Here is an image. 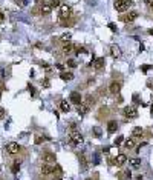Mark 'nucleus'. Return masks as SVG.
I'll return each instance as SVG.
<instances>
[{
	"label": "nucleus",
	"instance_id": "1",
	"mask_svg": "<svg viewBox=\"0 0 153 180\" xmlns=\"http://www.w3.org/2000/svg\"><path fill=\"white\" fill-rule=\"evenodd\" d=\"M130 6H132V0H115V3H113V8L118 12L129 11Z\"/></svg>",
	"mask_w": 153,
	"mask_h": 180
},
{
	"label": "nucleus",
	"instance_id": "2",
	"mask_svg": "<svg viewBox=\"0 0 153 180\" xmlns=\"http://www.w3.org/2000/svg\"><path fill=\"white\" fill-rule=\"evenodd\" d=\"M70 14H72V8H70L69 5H61V6L58 8V19H60V20L69 19Z\"/></svg>",
	"mask_w": 153,
	"mask_h": 180
},
{
	"label": "nucleus",
	"instance_id": "3",
	"mask_svg": "<svg viewBox=\"0 0 153 180\" xmlns=\"http://www.w3.org/2000/svg\"><path fill=\"white\" fill-rule=\"evenodd\" d=\"M123 112H124V115L127 117L129 120H133V119H136V117H138V109H136V106H135V105L125 106L123 109Z\"/></svg>",
	"mask_w": 153,
	"mask_h": 180
},
{
	"label": "nucleus",
	"instance_id": "4",
	"mask_svg": "<svg viewBox=\"0 0 153 180\" xmlns=\"http://www.w3.org/2000/svg\"><path fill=\"white\" fill-rule=\"evenodd\" d=\"M69 142L72 143V145H81V143L84 142V139L78 131H70L69 132Z\"/></svg>",
	"mask_w": 153,
	"mask_h": 180
},
{
	"label": "nucleus",
	"instance_id": "5",
	"mask_svg": "<svg viewBox=\"0 0 153 180\" xmlns=\"http://www.w3.org/2000/svg\"><path fill=\"white\" fill-rule=\"evenodd\" d=\"M138 15H139L138 11H133V10H132V11H129L127 14H121V15H120V20L124 22V23H130V22H133V20H136Z\"/></svg>",
	"mask_w": 153,
	"mask_h": 180
},
{
	"label": "nucleus",
	"instance_id": "6",
	"mask_svg": "<svg viewBox=\"0 0 153 180\" xmlns=\"http://www.w3.org/2000/svg\"><path fill=\"white\" fill-rule=\"evenodd\" d=\"M120 91H121V82L120 80H112L110 86H109V93L112 96H116V94H120Z\"/></svg>",
	"mask_w": 153,
	"mask_h": 180
},
{
	"label": "nucleus",
	"instance_id": "7",
	"mask_svg": "<svg viewBox=\"0 0 153 180\" xmlns=\"http://www.w3.org/2000/svg\"><path fill=\"white\" fill-rule=\"evenodd\" d=\"M6 151L9 152L11 156H15V154H19V151H20V145L17 142H11L6 145Z\"/></svg>",
	"mask_w": 153,
	"mask_h": 180
},
{
	"label": "nucleus",
	"instance_id": "8",
	"mask_svg": "<svg viewBox=\"0 0 153 180\" xmlns=\"http://www.w3.org/2000/svg\"><path fill=\"white\" fill-rule=\"evenodd\" d=\"M41 159H43V163H49V165L55 163V160H57L55 154H52V152H46V154H43Z\"/></svg>",
	"mask_w": 153,
	"mask_h": 180
},
{
	"label": "nucleus",
	"instance_id": "9",
	"mask_svg": "<svg viewBox=\"0 0 153 180\" xmlns=\"http://www.w3.org/2000/svg\"><path fill=\"white\" fill-rule=\"evenodd\" d=\"M81 100H83V97H81V94H80L78 91H72L70 93V102L74 105H80Z\"/></svg>",
	"mask_w": 153,
	"mask_h": 180
},
{
	"label": "nucleus",
	"instance_id": "10",
	"mask_svg": "<svg viewBox=\"0 0 153 180\" xmlns=\"http://www.w3.org/2000/svg\"><path fill=\"white\" fill-rule=\"evenodd\" d=\"M125 162H127V156H125V154H118V156H116V159L113 160V163L120 168V166H123L125 163Z\"/></svg>",
	"mask_w": 153,
	"mask_h": 180
},
{
	"label": "nucleus",
	"instance_id": "11",
	"mask_svg": "<svg viewBox=\"0 0 153 180\" xmlns=\"http://www.w3.org/2000/svg\"><path fill=\"white\" fill-rule=\"evenodd\" d=\"M41 174H44V176L54 174V165H49V163H43V166H41Z\"/></svg>",
	"mask_w": 153,
	"mask_h": 180
},
{
	"label": "nucleus",
	"instance_id": "12",
	"mask_svg": "<svg viewBox=\"0 0 153 180\" xmlns=\"http://www.w3.org/2000/svg\"><path fill=\"white\" fill-rule=\"evenodd\" d=\"M77 111H78L80 115H86L89 111H91V106H87L86 103H80L78 108H77Z\"/></svg>",
	"mask_w": 153,
	"mask_h": 180
},
{
	"label": "nucleus",
	"instance_id": "13",
	"mask_svg": "<svg viewBox=\"0 0 153 180\" xmlns=\"http://www.w3.org/2000/svg\"><path fill=\"white\" fill-rule=\"evenodd\" d=\"M78 160H80V165H81V169H87L89 168V162H87V157L86 154H78Z\"/></svg>",
	"mask_w": 153,
	"mask_h": 180
},
{
	"label": "nucleus",
	"instance_id": "14",
	"mask_svg": "<svg viewBox=\"0 0 153 180\" xmlns=\"http://www.w3.org/2000/svg\"><path fill=\"white\" fill-rule=\"evenodd\" d=\"M116 129H118V123H116V120H109V123H107V132L113 134V132H116Z\"/></svg>",
	"mask_w": 153,
	"mask_h": 180
},
{
	"label": "nucleus",
	"instance_id": "15",
	"mask_svg": "<svg viewBox=\"0 0 153 180\" xmlns=\"http://www.w3.org/2000/svg\"><path fill=\"white\" fill-rule=\"evenodd\" d=\"M94 66H95V69H96V71H101V69L106 66V60H104V57L96 59V60L94 62Z\"/></svg>",
	"mask_w": 153,
	"mask_h": 180
},
{
	"label": "nucleus",
	"instance_id": "16",
	"mask_svg": "<svg viewBox=\"0 0 153 180\" xmlns=\"http://www.w3.org/2000/svg\"><path fill=\"white\" fill-rule=\"evenodd\" d=\"M60 109L63 111V112H69L70 111V105H69V102L67 100H60Z\"/></svg>",
	"mask_w": 153,
	"mask_h": 180
},
{
	"label": "nucleus",
	"instance_id": "17",
	"mask_svg": "<svg viewBox=\"0 0 153 180\" xmlns=\"http://www.w3.org/2000/svg\"><path fill=\"white\" fill-rule=\"evenodd\" d=\"M110 52H112V56H113L115 59L121 57V49L116 46V45H112V46H110Z\"/></svg>",
	"mask_w": 153,
	"mask_h": 180
},
{
	"label": "nucleus",
	"instance_id": "18",
	"mask_svg": "<svg viewBox=\"0 0 153 180\" xmlns=\"http://www.w3.org/2000/svg\"><path fill=\"white\" fill-rule=\"evenodd\" d=\"M130 177H132V173H130L129 169H124L123 173L118 174V179H120V180H129Z\"/></svg>",
	"mask_w": 153,
	"mask_h": 180
},
{
	"label": "nucleus",
	"instance_id": "19",
	"mask_svg": "<svg viewBox=\"0 0 153 180\" xmlns=\"http://www.w3.org/2000/svg\"><path fill=\"white\" fill-rule=\"evenodd\" d=\"M60 79L65 80V82H69V80H74V74H72V73H65V71H63V73L60 74Z\"/></svg>",
	"mask_w": 153,
	"mask_h": 180
},
{
	"label": "nucleus",
	"instance_id": "20",
	"mask_svg": "<svg viewBox=\"0 0 153 180\" xmlns=\"http://www.w3.org/2000/svg\"><path fill=\"white\" fill-rule=\"evenodd\" d=\"M72 49H74V45H72L70 42L63 43V52H65V54H70V52H72Z\"/></svg>",
	"mask_w": 153,
	"mask_h": 180
},
{
	"label": "nucleus",
	"instance_id": "21",
	"mask_svg": "<svg viewBox=\"0 0 153 180\" xmlns=\"http://www.w3.org/2000/svg\"><path fill=\"white\" fill-rule=\"evenodd\" d=\"M135 145H136V143H135V140H133V139H127V140H124V146L127 148V149H133V148H135Z\"/></svg>",
	"mask_w": 153,
	"mask_h": 180
},
{
	"label": "nucleus",
	"instance_id": "22",
	"mask_svg": "<svg viewBox=\"0 0 153 180\" xmlns=\"http://www.w3.org/2000/svg\"><path fill=\"white\" fill-rule=\"evenodd\" d=\"M132 132H133V136H135V137H142V134H144V129H142L141 126H135Z\"/></svg>",
	"mask_w": 153,
	"mask_h": 180
},
{
	"label": "nucleus",
	"instance_id": "23",
	"mask_svg": "<svg viewBox=\"0 0 153 180\" xmlns=\"http://www.w3.org/2000/svg\"><path fill=\"white\" fill-rule=\"evenodd\" d=\"M44 140H46V137H44L43 134H37V136H35V139H34V143H35V145H41Z\"/></svg>",
	"mask_w": 153,
	"mask_h": 180
},
{
	"label": "nucleus",
	"instance_id": "24",
	"mask_svg": "<svg viewBox=\"0 0 153 180\" xmlns=\"http://www.w3.org/2000/svg\"><path fill=\"white\" fill-rule=\"evenodd\" d=\"M20 171V162H14V163L11 165V173L12 174H17Z\"/></svg>",
	"mask_w": 153,
	"mask_h": 180
},
{
	"label": "nucleus",
	"instance_id": "25",
	"mask_svg": "<svg viewBox=\"0 0 153 180\" xmlns=\"http://www.w3.org/2000/svg\"><path fill=\"white\" fill-rule=\"evenodd\" d=\"M129 163H130V166H133V168H139V166H141V159H130Z\"/></svg>",
	"mask_w": 153,
	"mask_h": 180
},
{
	"label": "nucleus",
	"instance_id": "26",
	"mask_svg": "<svg viewBox=\"0 0 153 180\" xmlns=\"http://www.w3.org/2000/svg\"><path fill=\"white\" fill-rule=\"evenodd\" d=\"M38 8H40V15H46L52 11V8H49V6H38Z\"/></svg>",
	"mask_w": 153,
	"mask_h": 180
},
{
	"label": "nucleus",
	"instance_id": "27",
	"mask_svg": "<svg viewBox=\"0 0 153 180\" xmlns=\"http://www.w3.org/2000/svg\"><path fill=\"white\" fill-rule=\"evenodd\" d=\"M123 142H124V136H118V137L113 140V145H115V146H120Z\"/></svg>",
	"mask_w": 153,
	"mask_h": 180
},
{
	"label": "nucleus",
	"instance_id": "28",
	"mask_svg": "<svg viewBox=\"0 0 153 180\" xmlns=\"http://www.w3.org/2000/svg\"><path fill=\"white\" fill-rule=\"evenodd\" d=\"M69 22H60L61 26H72V25H75V19H67Z\"/></svg>",
	"mask_w": 153,
	"mask_h": 180
},
{
	"label": "nucleus",
	"instance_id": "29",
	"mask_svg": "<svg viewBox=\"0 0 153 180\" xmlns=\"http://www.w3.org/2000/svg\"><path fill=\"white\" fill-rule=\"evenodd\" d=\"M70 37H72V35H70L69 32H66V34H63V35H61L60 39H61V42H65V43H67V42L70 40Z\"/></svg>",
	"mask_w": 153,
	"mask_h": 180
},
{
	"label": "nucleus",
	"instance_id": "30",
	"mask_svg": "<svg viewBox=\"0 0 153 180\" xmlns=\"http://www.w3.org/2000/svg\"><path fill=\"white\" fill-rule=\"evenodd\" d=\"M41 86L43 88H51V82H49V79H41Z\"/></svg>",
	"mask_w": 153,
	"mask_h": 180
},
{
	"label": "nucleus",
	"instance_id": "31",
	"mask_svg": "<svg viewBox=\"0 0 153 180\" xmlns=\"http://www.w3.org/2000/svg\"><path fill=\"white\" fill-rule=\"evenodd\" d=\"M52 2H54V0H41V5L40 6H52Z\"/></svg>",
	"mask_w": 153,
	"mask_h": 180
},
{
	"label": "nucleus",
	"instance_id": "32",
	"mask_svg": "<svg viewBox=\"0 0 153 180\" xmlns=\"http://www.w3.org/2000/svg\"><path fill=\"white\" fill-rule=\"evenodd\" d=\"M92 131H94V136H95V137H101V129L98 128V126H95Z\"/></svg>",
	"mask_w": 153,
	"mask_h": 180
},
{
	"label": "nucleus",
	"instance_id": "33",
	"mask_svg": "<svg viewBox=\"0 0 153 180\" xmlns=\"http://www.w3.org/2000/svg\"><path fill=\"white\" fill-rule=\"evenodd\" d=\"M150 68H152L150 65H141V68H139V69L142 71V73H147V71H149Z\"/></svg>",
	"mask_w": 153,
	"mask_h": 180
},
{
	"label": "nucleus",
	"instance_id": "34",
	"mask_svg": "<svg viewBox=\"0 0 153 180\" xmlns=\"http://www.w3.org/2000/svg\"><path fill=\"white\" fill-rule=\"evenodd\" d=\"M67 66L75 68V66H77V62H75V60H67Z\"/></svg>",
	"mask_w": 153,
	"mask_h": 180
},
{
	"label": "nucleus",
	"instance_id": "35",
	"mask_svg": "<svg viewBox=\"0 0 153 180\" xmlns=\"http://www.w3.org/2000/svg\"><path fill=\"white\" fill-rule=\"evenodd\" d=\"M5 115H6V111L3 109L2 106H0V120H2V119H5Z\"/></svg>",
	"mask_w": 153,
	"mask_h": 180
},
{
	"label": "nucleus",
	"instance_id": "36",
	"mask_svg": "<svg viewBox=\"0 0 153 180\" xmlns=\"http://www.w3.org/2000/svg\"><path fill=\"white\" fill-rule=\"evenodd\" d=\"M133 102H135V103H138V102H139V97H138V94H133Z\"/></svg>",
	"mask_w": 153,
	"mask_h": 180
},
{
	"label": "nucleus",
	"instance_id": "37",
	"mask_svg": "<svg viewBox=\"0 0 153 180\" xmlns=\"http://www.w3.org/2000/svg\"><path fill=\"white\" fill-rule=\"evenodd\" d=\"M109 28H110V29H112L113 32H116V26H115L113 23H109Z\"/></svg>",
	"mask_w": 153,
	"mask_h": 180
},
{
	"label": "nucleus",
	"instance_id": "38",
	"mask_svg": "<svg viewBox=\"0 0 153 180\" xmlns=\"http://www.w3.org/2000/svg\"><path fill=\"white\" fill-rule=\"evenodd\" d=\"M147 88L153 89V80H149V82H147Z\"/></svg>",
	"mask_w": 153,
	"mask_h": 180
},
{
	"label": "nucleus",
	"instance_id": "39",
	"mask_svg": "<svg viewBox=\"0 0 153 180\" xmlns=\"http://www.w3.org/2000/svg\"><path fill=\"white\" fill-rule=\"evenodd\" d=\"M5 22V15H3V12H0V25H2Z\"/></svg>",
	"mask_w": 153,
	"mask_h": 180
},
{
	"label": "nucleus",
	"instance_id": "40",
	"mask_svg": "<svg viewBox=\"0 0 153 180\" xmlns=\"http://www.w3.org/2000/svg\"><path fill=\"white\" fill-rule=\"evenodd\" d=\"M28 89H29V91L32 93V96L35 94V89H34V86H32V85H29V86H28Z\"/></svg>",
	"mask_w": 153,
	"mask_h": 180
},
{
	"label": "nucleus",
	"instance_id": "41",
	"mask_svg": "<svg viewBox=\"0 0 153 180\" xmlns=\"http://www.w3.org/2000/svg\"><path fill=\"white\" fill-rule=\"evenodd\" d=\"M144 2H146L149 6H152V8H153V0H144Z\"/></svg>",
	"mask_w": 153,
	"mask_h": 180
},
{
	"label": "nucleus",
	"instance_id": "42",
	"mask_svg": "<svg viewBox=\"0 0 153 180\" xmlns=\"http://www.w3.org/2000/svg\"><path fill=\"white\" fill-rule=\"evenodd\" d=\"M135 180H144V177L139 174V176H136V177H135Z\"/></svg>",
	"mask_w": 153,
	"mask_h": 180
},
{
	"label": "nucleus",
	"instance_id": "43",
	"mask_svg": "<svg viewBox=\"0 0 153 180\" xmlns=\"http://www.w3.org/2000/svg\"><path fill=\"white\" fill-rule=\"evenodd\" d=\"M149 34H150V35H153V29H149Z\"/></svg>",
	"mask_w": 153,
	"mask_h": 180
},
{
	"label": "nucleus",
	"instance_id": "44",
	"mask_svg": "<svg viewBox=\"0 0 153 180\" xmlns=\"http://www.w3.org/2000/svg\"><path fill=\"white\" fill-rule=\"evenodd\" d=\"M150 112H152V115H153V105H152V108H150Z\"/></svg>",
	"mask_w": 153,
	"mask_h": 180
},
{
	"label": "nucleus",
	"instance_id": "45",
	"mask_svg": "<svg viewBox=\"0 0 153 180\" xmlns=\"http://www.w3.org/2000/svg\"><path fill=\"white\" fill-rule=\"evenodd\" d=\"M54 180H63L61 177H55V179H54Z\"/></svg>",
	"mask_w": 153,
	"mask_h": 180
},
{
	"label": "nucleus",
	"instance_id": "46",
	"mask_svg": "<svg viewBox=\"0 0 153 180\" xmlns=\"http://www.w3.org/2000/svg\"><path fill=\"white\" fill-rule=\"evenodd\" d=\"M86 180H92V179H86Z\"/></svg>",
	"mask_w": 153,
	"mask_h": 180
},
{
	"label": "nucleus",
	"instance_id": "47",
	"mask_svg": "<svg viewBox=\"0 0 153 180\" xmlns=\"http://www.w3.org/2000/svg\"><path fill=\"white\" fill-rule=\"evenodd\" d=\"M0 98H2V94H0Z\"/></svg>",
	"mask_w": 153,
	"mask_h": 180
},
{
	"label": "nucleus",
	"instance_id": "48",
	"mask_svg": "<svg viewBox=\"0 0 153 180\" xmlns=\"http://www.w3.org/2000/svg\"><path fill=\"white\" fill-rule=\"evenodd\" d=\"M152 10H153V8H152Z\"/></svg>",
	"mask_w": 153,
	"mask_h": 180
}]
</instances>
